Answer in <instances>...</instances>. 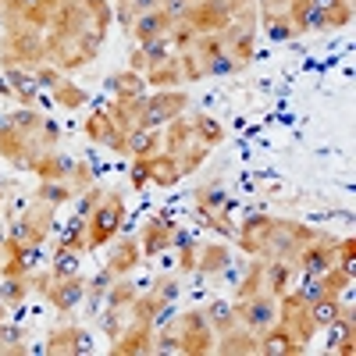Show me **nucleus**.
Segmentation results:
<instances>
[{
	"label": "nucleus",
	"instance_id": "1",
	"mask_svg": "<svg viewBox=\"0 0 356 356\" xmlns=\"http://www.w3.org/2000/svg\"><path fill=\"white\" fill-rule=\"evenodd\" d=\"M100 40H86V33H50L43 40V54H47V61H54L57 68H82L93 61V54H97Z\"/></svg>",
	"mask_w": 356,
	"mask_h": 356
},
{
	"label": "nucleus",
	"instance_id": "2",
	"mask_svg": "<svg viewBox=\"0 0 356 356\" xmlns=\"http://www.w3.org/2000/svg\"><path fill=\"white\" fill-rule=\"evenodd\" d=\"M43 36L40 29H29V25H11L8 36H4V65L11 68H29V65H40L43 61Z\"/></svg>",
	"mask_w": 356,
	"mask_h": 356
},
{
	"label": "nucleus",
	"instance_id": "3",
	"mask_svg": "<svg viewBox=\"0 0 356 356\" xmlns=\"http://www.w3.org/2000/svg\"><path fill=\"white\" fill-rule=\"evenodd\" d=\"M168 335L178 342V353H211L214 349V328L211 321H207V314L200 310H189L175 321V328H168Z\"/></svg>",
	"mask_w": 356,
	"mask_h": 356
},
{
	"label": "nucleus",
	"instance_id": "4",
	"mask_svg": "<svg viewBox=\"0 0 356 356\" xmlns=\"http://www.w3.org/2000/svg\"><path fill=\"white\" fill-rule=\"evenodd\" d=\"M122 218H125L122 196H118V193H107V196L100 200L97 211L86 218V225H89V250L107 246L114 235H118V228H122Z\"/></svg>",
	"mask_w": 356,
	"mask_h": 356
},
{
	"label": "nucleus",
	"instance_id": "5",
	"mask_svg": "<svg viewBox=\"0 0 356 356\" xmlns=\"http://www.w3.org/2000/svg\"><path fill=\"white\" fill-rule=\"evenodd\" d=\"M235 314H239L243 328H250L257 339L278 324V303H275V296L267 292V289L257 292V296H250V300H235Z\"/></svg>",
	"mask_w": 356,
	"mask_h": 356
},
{
	"label": "nucleus",
	"instance_id": "6",
	"mask_svg": "<svg viewBox=\"0 0 356 356\" xmlns=\"http://www.w3.org/2000/svg\"><path fill=\"white\" fill-rule=\"evenodd\" d=\"M186 93H171V89H161V93L143 100V114H139V129H157L161 122H175L178 114L186 111Z\"/></svg>",
	"mask_w": 356,
	"mask_h": 356
},
{
	"label": "nucleus",
	"instance_id": "7",
	"mask_svg": "<svg viewBox=\"0 0 356 356\" xmlns=\"http://www.w3.org/2000/svg\"><path fill=\"white\" fill-rule=\"evenodd\" d=\"M54 228V207L50 203H33L25 211V218L11 228V239H18L22 246H40L47 239V232Z\"/></svg>",
	"mask_w": 356,
	"mask_h": 356
},
{
	"label": "nucleus",
	"instance_id": "8",
	"mask_svg": "<svg viewBox=\"0 0 356 356\" xmlns=\"http://www.w3.org/2000/svg\"><path fill=\"white\" fill-rule=\"evenodd\" d=\"M175 29V18L164 11V4L161 8H154V11H143V15H136L132 18V25H129V33L139 40V47H150V43H157V40H164L168 33Z\"/></svg>",
	"mask_w": 356,
	"mask_h": 356
},
{
	"label": "nucleus",
	"instance_id": "9",
	"mask_svg": "<svg viewBox=\"0 0 356 356\" xmlns=\"http://www.w3.org/2000/svg\"><path fill=\"white\" fill-rule=\"evenodd\" d=\"M50 303L61 310V314H72L82 300H86V278L72 275V278H54V285L47 289Z\"/></svg>",
	"mask_w": 356,
	"mask_h": 356
},
{
	"label": "nucleus",
	"instance_id": "10",
	"mask_svg": "<svg viewBox=\"0 0 356 356\" xmlns=\"http://www.w3.org/2000/svg\"><path fill=\"white\" fill-rule=\"evenodd\" d=\"M146 86H175L182 82V61H178V54H161V57H150V68H146Z\"/></svg>",
	"mask_w": 356,
	"mask_h": 356
},
{
	"label": "nucleus",
	"instance_id": "11",
	"mask_svg": "<svg viewBox=\"0 0 356 356\" xmlns=\"http://www.w3.org/2000/svg\"><path fill=\"white\" fill-rule=\"evenodd\" d=\"M50 353H89L93 349V339H89V332L75 328V324H65V328H54L50 332V342H47Z\"/></svg>",
	"mask_w": 356,
	"mask_h": 356
},
{
	"label": "nucleus",
	"instance_id": "12",
	"mask_svg": "<svg viewBox=\"0 0 356 356\" xmlns=\"http://www.w3.org/2000/svg\"><path fill=\"white\" fill-rule=\"evenodd\" d=\"M86 136L93 139V143L111 146V150H125V132L111 122L107 111H104V114H93V118H86Z\"/></svg>",
	"mask_w": 356,
	"mask_h": 356
},
{
	"label": "nucleus",
	"instance_id": "13",
	"mask_svg": "<svg viewBox=\"0 0 356 356\" xmlns=\"http://www.w3.org/2000/svg\"><path fill=\"white\" fill-rule=\"evenodd\" d=\"M29 146H33V136H29V132L15 129L11 122L0 125V157H8V161H15V164H25Z\"/></svg>",
	"mask_w": 356,
	"mask_h": 356
},
{
	"label": "nucleus",
	"instance_id": "14",
	"mask_svg": "<svg viewBox=\"0 0 356 356\" xmlns=\"http://www.w3.org/2000/svg\"><path fill=\"white\" fill-rule=\"evenodd\" d=\"M139 257H143V246L136 239H118V246H114V253L107 260V271L114 278H122V275L132 271V267H139Z\"/></svg>",
	"mask_w": 356,
	"mask_h": 356
},
{
	"label": "nucleus",
	"instance_id": "15",
	"mask_svg": "<svg viewBox=\"0 0 356 356\" xmlns=\"http://www.w3.org/2000/svg\"><path fill=\"white\" fill-rule=\"evenodd\" d=\"M146 171H150V182L154 186H175L178 178H182V168H178V161L171 157V154H164V150H157L154 157H146Z\"/></svg>",
	"mask_w": 356,
	"mask_h": 356
},
{
	"label": "nucleus",
	"instance_id": "16",
	"mask_svg": "<svg viewBox=\"0 0 356 356\" xmlns=\"http://www.w3.org/2000/svg\"><path fill=\"white\" fill-rule=\"evenodd\" d=\"M164 139L154 132V129H129L125 132V150L132 154V157H139V161H146V157H154L157 150H164V146H161Z\"/></svg>",
	"mask_w": 356,
	"mask_h": 356
},
{
	"label": "nucleus",
	"instance_id": "17",
	"mask_svg": "<svg viewBox=\"0 0 356 356\" xmlns=\"http://www.w3.org/2000/svg\"><path fill=\"white\" fill-rule=\"evenodd\" d=\"M171 235H175V225H168L164 218H157V221H150L143 228V257H157L161 250H168L171 246Z\"/></svg>",
	"mask_w": 356,
	"mask_h": 356
},
{
	"label": "nucleus",
	"instance_id": "18",
	"mask_svg": "<svg viewBox=\"0 0 356 356\" xmlns=\"http://www.w3.org/2000/svg\"><path fill=\"white\" fill-rule=\"evenodd\" d=\"M111 89H114V97L118 100H139V97H146V79L139 75V72H122V75H111V82H107Z\"/></svg>",
	"mask_w": 356,
	"mask_h": 356
},
{
	"label": "nucleus",
	"instance_id": "19",
	"mask_svg": "<svg viewBox=\"0 0 356 356\" xmlns=\"http://www.w3.org/2000/svg\"><path fill=\"white\" fill-rule=\"evenodd\" d=\"M57 250H75V253H86V250H89V225H86V218H75V221L61 232Z\"/></svg>",
	"mask_w": 356,
	"mask_h": 356
},
{
	"label": "nucleus",
	"instance_id": "20",
	"mask_svg": "<svg viewBox=\"0 0 356 356\" xmlns=\"http://www.w3.org/2000/svg\"><path fill=\"white\" fill-rule=\"evenodd\" d=\"M207 321H211L214 335H225L228 328H235V324H239V314H235V303H225V300H218V303H211V307H207Z\"/></svg>",
	"mask_w": 356,
	"mask_h": 356
},
{
	"label": "nucleus",
	"instance_id": "21",
	"mask_svg": "<svg viewBox=\"0 0 356 356\" xmlns=\"http://www.w3.org/2000/svg\"><path fill=\"white\" fill-rule=\"evenodd\" d=\"M200 253H203V257H196V271L200 275H225L228 271V250L225 246H207Z\"/></svg>",
	"mask_w": 356,
	"mask_h": 356
},
{
	"label": "nucleus",
	"instance_id": "22",
	"mask_svg": "<svg viewBox=\"0 0 356 356\" xmlns=\"http://www.w3.org/2000/svg\"><path fill=\"white\" fill-rule=\"evenodd\" d=\"M75 193H72V186H68V178H50V182H43L40 186V193H36V200H43V203H50V207H61V203H68Z\"/></svg>",
	"mask_w": 356,
	"mask_h": 356
},
{
	"label": "nucleus",
	"instance_id": "23",
	"mask_svg": "<svg viewBox=\"0 0 356 356\" xmlns=\"http://www.w3.org/2000/svg\"><path fill=\"white\" fill-rule=\"evenodd\" d=\"M193 132H196V139H200L203 146H218V143L225 139V129L214 122L211 114H196V118H193Z\"/></svg>",
	"mask_w": 356,
	"mask_h": 356
},
{
	"label": "nucleus",
	"instance_id": "24",
	"mask_svg": "<svg viewBox=\"0 0 356 356\" xmlns=\"http://www.w3.org/2000/svg\"><path fill=\"white\" fill-rule=\"evenodd\" d=\"M264 264H267V260H253V264L246 267V278L239 282V292H235V300H250V296L264 292Z\"/></svg>",
	"mask_w": 356,
	"mask_h": 356
},
{
	"label": "nucleus",
	"instance_id": "25",
	"mask_svg": "<svg viewBox=\"0 0 356 356\" xmlns=\"http://www.w3.org/2000/svg\"><path fill=\"white\" fill-rule=\"evenodd\" d=\"M139 285H132V282H118L111 292H107V307H114V310H132V303L139 300Z\"/></svg>",
	"mask_w": 356,
	"mask_h": 356
},
{
	"label": "nucleus",
	"instance_id": "26",
	"mask_svg": "<svg viewBox=\"0 0 356 356\" xmlns=\"http://www.w3.org/2000/svg\"><path fill=\"white\" fill-rule=\"evenodd\" d=\"M29 289H33L29 275H15V278H8L4 285H0V300H4L8 307H18L25 296H29Z\"/></svg>",
	"mask_w": 356,
	"mask_h": 356
},
{
	"label": "nucleus",
	"instance_id": "27",
	"mask_svg": "<svg viewBox=\"0 0 356 356\" xmlns=\"http://www.w3.org/2000/svg\"><path fill=\"white\" fill-rule=\"evenodd\" d=\"M50 271H54V278H72V275H79V253H75V250H57Z\"/></svg>",
	"mask_w": 356,
	"mask_h": 356
},
{
	"label": "nucleus",
	"instance_id": "28",
	"mask_svg": "<svg viewBox=\"0 0 356 356\" xmlns=\"http://www.w3.org/2000/svg\"><path fill=\"white\" fill-rule=\"evenodd\" d=\"M54 97L61 107H79V104H86V89H79L75 82H61L54 89Z\"/></svg>",
	"mask_w": 356,
	"mask_h": 356
},
{
	"label": "nucleus",
	"instance_id": "29",
	"mask_svg": "<svg viewBox=\"0 0 356 356\" xmlns=\"http://www.w3.org/2000/svg\"><path fill=\"white\" fill-rule=\"evenodd\" d=\"M11 125L33 136V132H36V129L43 125V118H40V114H36L33 107H22V111H15V114H11Z\"/></svg>",
	"mask_w": 356,
	"mask_h": 356
},
{
	"label": "nucleus",
	"instance_id": "30",
	"mask_svg": "<svg viewBox=\"0 0 356 356\" xmlns=\"http://www.w3.org/2000/svg\"><path fill=\"white\" fill-rule=\"evenodd\" d=\"M104 196H107V193H100L97 186H89L86 193H79V218H89V214H93Z\"/></svg>",
	"mask_w": 356,
	"mask_h": 356
},
{
	"label": "nucleus",
	"instance_id": "31",
	"mask_svg": "<svg viewBox=\"0 0 356 356\" xmlns=\"http://www.w3.org/2000/svg\"><path fill=\"white\" fill-rule=\"evenodd\" d=\"M150 292H154L157 300L168 307V303H175V300H178V292H182V289H178V282H171V278H161V282H157V289H150Z\"/></svg>",
	"mask_w": 356,
	"mask_h": 356
},
{
	"label": "nucleus",
	"instance_id": "32",
	"mask_svg": "<svg viewBox=\"0 0 356 356\" xmlns=\"http://www.w3.org/2000/svg\"><path fill=\"white\" fill-rule=\"evenodd\" d=\"M36 79H40L47 89H57V86L65 82V79H61V72H54V68H40V72H36Z\"/></svg>",
	"mask_w": 356,
	"mask_h": 356
},
{
	"label": "nucleus",
	"instance_id": "33",
	"mask_svg": "<svg viewBox=\"0 0 356 356\" xmlns=\"http://www.w3.org/2000/svg\"><path fill=\"white\" fill-rule=\"evenodd\" d=\"M146 182H150V171H146V161H139V157H136V168H132V186H136V189H143Z\"/></svg>",
	"mask_w": 356,
	"mask_h": 356
},
{
	"label": "nucleus",
	"instance_id": "34",
	"mask_svg": "<svg viewBox=\"0 0 356 356\" xmlns=\"http://www.w3.org/2000/svg\"><path fill=\"white\" fill-rule=\"evenodd\" d=\"M129 68H132V72H146V68H150V54L139 47V50L132 54V65H129Z\"/></svg>",
	"mask_w": 356,
	"mask_h": 356
},
{
	"label": "nucleus",
	"instance_id": "35",
	"mask_svg": "<svg viewBox=\"0 0 356 356\" xmlns=\"http://www.w3.org/2000/svg\"><path fill=\"white\" fill-rule=\"evenodd\" d=\"M0 97H15V89L8 86V79H4V75H0Z\"/></svg>",
	"mask_w": 356,
	"mask_h": 356
},
{
	"label": "nucleus",
	"instance_id": "36",
	"mask_svg": "<svg viewBox=\"0 0 356 356\" xmlns=\"http://www.w3.org/2000/svg\"><path fill=\"white\" fill-rule=\"evenodd\" d=\"M4 317H8V303H4V300H0V321H4Z\"/></svg>",
	"mask_w": 356,
	"mask_h": 356
}]
</instances>
